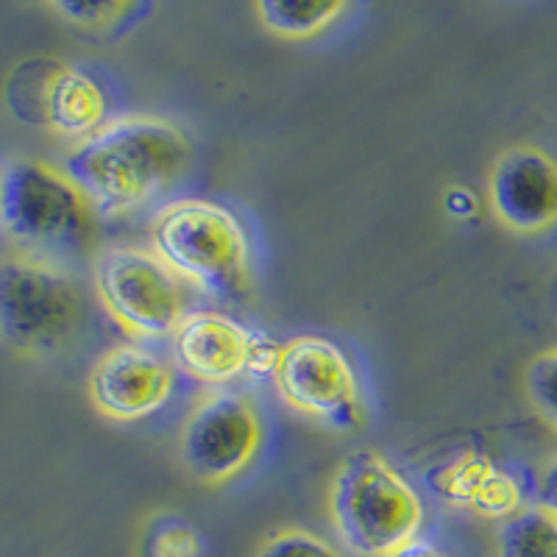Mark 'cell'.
<instances>
[{
  "label": "cell",
  "mask_w": 557,
  "mask_h": 557,
  "mask_svg": "<svg viewBox=\"0 0 557 557\" xmlns=\"http://www.w3.org/2000/svg\"><path fill=\"white\" fill-rule=\"evenodd\" d=\"M193 159L182 128L159 117H117L82 139L64 168L98 215L112 218L143 207L176 184Z\"/></svg>",
  "instance_id": "cell-1"
},
{
  "label": "cell",
  "mask_w": 557,
  "mask_h": 557,
  "mask_svg": "<svg viewBox=\"0 0 557 557\" xmlns=\"http://www.w3.org/2000/svg\"><path fill=\"white\" fill-rule=\"evenodd\" d=\"M89 203L62 168L32 157H12L0 176V228L20 253L39 260L76 257L92 243Z\"/></svg>",
  "instance_id": "cell-2"
},
{
  "label": "cell",
  "mask_w": 557,
  "mask_h": 557,
  "mask_svg": "<svg viewBox=\"0 0 557 557\" xmlns=\"http://www.w3.org/2000/svg\"><path fill=\"white\" fill-rule=\"evenodd\" d=\"M330 513L343 544L360 557L393 555L424 527L418 491L374 451H351L341 462Z\"/></svg>",
  "instance_id": "cell-3"
},
{
  "label": "cell",
  "mask_w": 557,
  "mask_h": 557,
  "mask_svg": "<svg viewBox=\"0 0 557 557\" xmlns=\"http://www.w3.org/2000/svg\"><path fill=\"white\" fill-rule=\"evenodd\" d=\"M153 251L190 285L235 298L248 285V240L226 207L184 198L153 221Z\"/></svg>",
  "instance_id": "cell-4"
},
{
  "label": "cell",
  "mask_w": 557,
  "mask_h": 557,
  "mask_svg": "<svg viewBox=\"0 0 557 557\" xmlns=\"http://www.w3.org/2000/svg\"><path fill=\"white\" fill-rule=\"evenodd\" d=\"M96 287L109 315L139 337L176 335L190 315L187 282L146 248L121 246L98 253Z\"/></svg>",
  "instance_id": "cell-5"
},
{
  "label": "cell",
  "mask_w": 557,
  "mask_h": 557,
  "mask_svg": "<svg viewBox=\"0 0 557 557\" xmlns=\"http://www.w3.org/2000/svg\"><path fill=\"white\" fill-rule=\"evenodd\" d=\"M82 296L51 260L7 253L0 268V332L20 351H45L76 330Z\"/></svg>",
  "instance_id": "cell-6"
},
{
  "label": "cell",
  "mask_w": 557,
  "mask_h": 557,
  "mask_svg": "<svg viewBox=\"0 0 557 557\" xmlns=\"http://www.w3.org/2000/svg\"><path fill=\"white\" fill-rule=\"evenodd\" d=\"M276 387L282 399L307 416L321 418L337 432L362 424L357 371L337 343L318 335H301L285 346Z\"/></svg>",
  "instance_id": "cell-7"
},
{
  "label": "cell",
  "mask_w": 557,
  "mask_h": 557,
  "mask_svg": "<svg viewBox=\"0 0 557 557\" xmlns=\"http://www.w3.org/2000/svg\"><path fill=\"white\" fill-rule=\"evenodd\" d=\"M20 121L53 128L67 137L96 134L107 126L109 101L96 78L70 64L37 59L17 64L7 82V101Z\"/></svg>",
  "instance_id": "cell-8"
},
{
  "label": "cell",
  "mask_w": 557,
  "mask_h": 557,
  "mask_svg": "<svg viewBox=\"0 0 557 557\" xmlns=\"http://www.w3.org/2000/svg\"><path fill=\"white\" fill-rule=\"evenodd\" d=\"M260 412L246 396L232 391L209 393L193 410L182 432L184 466L201 482L221 485L248 469L260 451Z\"/></svg>",
  "instance_id": "cell-9"
},
{
  "label": "cell",
  "mask_w": 557,
  "mask_h": 557,
  "mask_svg": "<svg viewBox=\"0 0 557 557\" xmlns=\"http://www.w3.org/2000/svg\"><path fill=\"white\" fill-rule=\"evenodd\" d=\"M487 198L507 228L521 235L546 232L557 223V162L541 148H510L496 159Z\"/></svg>",
  "instance_id": "cell-10"
},
{
  "label": "cell",
  "mask_w": 557,
  "mask_h": 557,
  "mask_svg": "<svg viewBox=\"0 0 557 557\" xmlns=\"http://www.w3.org/2000/svg\"><path fill=\"white\" fill-rule=\"evenodd\" d=\"M176 387L171 362L143 346H117L98 360L89 393L103 416L139 421L168 405Z\"/></svg>",
  "instance_id": "cell-11"
},
{
  "label": "cell",
  "mask_w": 557,
  "mask_h": 557,
  "mask_svg": "<svg viewBox=\"0 0 557 557\" xmlns=\"http://www.w3.org/2000/svg\"><path fill=\"white\" fill-rule=\"evenodd\" d=\"M424 480L444 505L471 510L482 519L510 521L524 510L519 480L482 451H462L426 471Z\"/></svg>",
  "instance_id": "cell-12"
},
{
  "label": "cell",
  "mask_w": 557,
  "mask_h": 557,
  "mask_svg": "<svg viewBox=\"0 0 557 557\" xmlns=\"http://www.w3.org/2000/svg\"><path fill=\"white\" fill-rule=\"evenodd\" d=\"M176 360L184 374L209 385H226L246 376L251 330L221 312H190L178 326Z\"/></svg>",
  "instance_id": "cell-13"
},
{
  "label": "cell",
  "mask_w": 557,
  "mask_h": 557,
  "mask_svg": "<svg viewBox=\"0 0 557 557\" xmlns=\"http://www.w3.org/2000/svg\"><path fill=\"white\" fill-rule=\"evenodd\" d=\"M346 3L335 0V3H315V0H260L253 12L262 20V26L268 32L278 34V37H312L321 34L323 28H330L332 23L341 20L346 12Z\"/></svg>",
  "instance_id": "cell-14"
},
{
  "label": "cell",
  "mask_w": 557,
  "mask_h": 557,
  "mask_svg": "<svg viewBox=\"0 0 557 557\" xmlns=\"http://www.w3.org/2000/svg\"><path fill=\"white\" fill-rule=\"evenodd\" d=\"M499 557H557V519L541 507H524L499 527Z\"/></svg>",
  "instance_id": "cell-15"
},
{
  "label": "cell",
  "mask_w": 557,
  "mask_h": 557,
  "mask_svg": "<svg viewBox=\"0 0 557 557\" xmlns=\"http://www.w3.org/2000/svg\"><path fill=\"white\" fill-rule=\"evenodd\" d=\"M203 541L193 524L176 516L153 521L143 544V557H201Z\"/></svg>",
  "instance_id": "cell-16"
},
{
  "label": "cell",
  "mask_w": 557,
  "mask_h": 557,
  "mask_svg": "<svg viewBox=\"0 0 557 557\" xmlns=\"http://www.w3.org/2000/svg\"><path fill=\"white\" fill-rule=\"evenodd\" d=\"M524 387L532 407L557 430V348H546L527 366Z\"/></svg>",
  "instance_id": "cell-17"
},
{
  "label": "cell",
  "mask_w": 557,
  "mask_h": 557,
  "mask_svg": "<svg viewBox=\"0 0 557 557\" xmlns=\"http://www.w3.org/2000/svg\"><path fill=\"white\" fill-rule=\"evenodd\" d=\"M257 557H343L323 539L305 530H282L262 544Z\"/></svg>",
  "instance_id": "cell-18"
},
{
  "label": "cell",
  "mask_w": 557,
  "mask_h": 557,
  "mask_svg": "<svg viewBox=\"0 0 557 557\" xmlns=\"http://www.w3.org/2000/svg\"><path fill=\"white\" fill-rule=\"evenodd\" d=\"M282 357H285V346H278L276 337H271L262 330H251L246 355V376L253 382H276Z\"/></svg>",
  "instance_id": "cell-19"
},
{
  "label": "cell",
  "mask_w": 557,
  "mask_h": 557,
  "mask_svg": "<svg viewBox=\"0 0 557 557\" xmlns=\"http://www.w3.org/2000/svg\"><path fill=\"white\" fill-rule=\"evenodd\" d=\"M59 14H64L67 20L78 23V26L89 28H103L121 23L123 14L134 12L132 3H53Z\"/></svg>",
  "instance_id": "cell-20"
},
{
  "label": "cell",
  "mask_w": 557,
  "mask_h": 557,
  "mask_svg": "<svg viewBox=\"0 0 557 557\" xmlns=\"http://www.w3.org/2000/svg\"><path fill=\"white\" fill-rule=\"evenodd\" d=\"M535 499H539L535 507H541V510H546V513L557 519V457H552V460L546 462V469L541 471Z\"/></svg>",
  "instance_id": "cell-21"
},
{
  "label": "cell",
  "mask_w": 557,
  "mask_h": 557,
  "mask_svg": "<svg viewBox=\"0 0 557 557\" xmlns=\"http://www.w3.org/2000/svg\"><path fill=\"white\" fill-rule=\"evenodd\" d=\"M444 203H446V209H449V215H455V218L474 215L476 207H480V201H476L474 193H471L469 187H460V184L446 190Z\"/></svg>",
  "instance_id": "cell-22"
},
{
  "label": "cell",
  "mask_w": 557,
  "mask_h": 557,
  "mask_svg": "<svg viewBox=\"0 0 557 557\" xmlns=\"http://www.w3.org/2000/svg\"><path fill=\"white\" fill-rule=\"evenodd\" d=\"M387 557H449V555L437 549L435 544H430V541L416 539V541H410V544L401 546V549H396L393 555H387Z\"/></svg>",
  "instance_id": "cell-23"
}]
</instances>
